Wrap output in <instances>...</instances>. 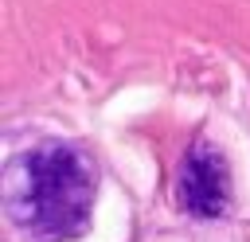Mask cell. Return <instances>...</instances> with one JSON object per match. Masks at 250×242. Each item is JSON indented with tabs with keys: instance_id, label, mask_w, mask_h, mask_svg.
Returning a JSON list of instances; mask_svg holds the SVG:
<instances>
[{
	"instance_id": "obj_2",
	"label": "cell",
	"mask_w": 250,
	"mask_h": 242,
	"mask_svg": "<svg viewBox=\"0 0 250 242\" xmlns=\"http://www.w3.org/2000/svg\"><path fill=\"white\" fill-rule=\"evenodd\" d=\"M180 207L195 219H219L230 207V172L219 148H211L207 141L191 144V152L180 164Z\"/></svg>"
},
{
	"instance_id": "obj_1",
	"label": "cell",
	"mask_w": 250,
	"mask_h": 242,
	"mask_svg": "<svg viewBox=\"0 0 250 242\" xmlns=\"http://www.w3.org/2000/svg\"><path fill=\"white\" fill-rule=\"evenodd\" d=\"M4 199L27 238L70 242L86 230L94 211V164L74 144H39L8 168Z\"/></svg>"
}]
</instances>
